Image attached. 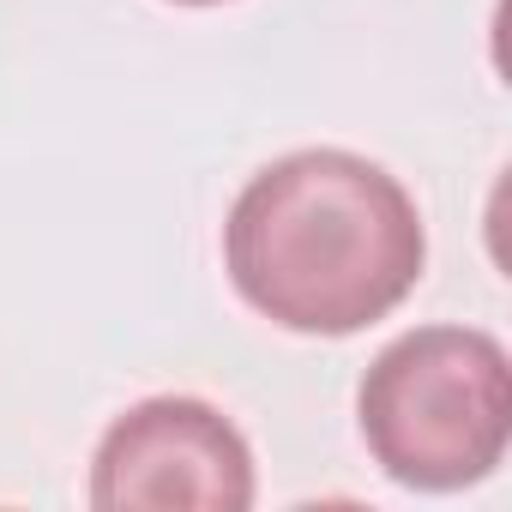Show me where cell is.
<instances>
[{"mask_svg":"<svg viewBox=\"0 0 512 512\" xmlns=\"http://www.w3.org/2000/svg\"><path fill=\"white\" fill-rule=\"evenodd\" d=\"M235 296L302 338H350L422 284L428 229L380 163L314 145L253 175L223 223Z\"/></svg>","mask_w":512,"mask_h":512,"instance_id":"6da1fadb","label":"cell"},{"mask_svg":"<svg viewBox=\"0 0 512 512\" xmlns=\"http://www.w3.org/2000/svg\"><path fill=\"white\" fill-rule=\"evenodd\" d=\"M356 422L398 488L458 494L506 458L512 362L476 326H416L368 362Z\"/></svg>","mask_w":512,"mask_h":512,"instance_id":"7a4b0ae2","label":"cell"},{"mask_svg":"<svg viewBox=\"0 0 512 512\" xmlns=\"http://www.w3.org/2000/svg\"><path fill=\"white\" fill-rule=\"evenodd\" d=\"M253 494V452L205 398L133 404L91 458L97 512H247Z\"/></svg>","mask_w":512,"mask_h":512,"instance_id":"3957f363","label":"cell"},{"mask_svg":"<svg viewBox=\"0 0 512 512\" xmlns=\"http://www.w3.org/2000/svg\"><path fill=\"white\" fill-rule=\"evenodd\" d=\"M175 7H223V0H175Z\"/></svg>","mask_w":512,"mask_h":512,"instance_id":"277c9868","label":"cell"}]
</instances>
